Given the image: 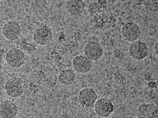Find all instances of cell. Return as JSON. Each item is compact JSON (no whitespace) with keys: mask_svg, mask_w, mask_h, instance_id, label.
I'll use <instances>...</instances> for the list:
<instances>
[{"mask_svg":"<svg viewBox=\"0 0 158 118\" xmlns=\"http://www.w3.org/2000/svg\"><path fill=\"white\" fill-rule=\"evenodd\" d=\"M117 18L111 12L97 14L90 19L91 28L93 30H107L115 25Z\"/></svg>","mask_w":158,"mask_h":118,"instance_id":"obj_1","label":"cell"},{"mask_svg":"<svg viewBox=\"0 0 158 118\" xmlns=\"http://www.w3.org/2000/svg\"><path fill=\"white\" fill-rule=\"evenodd\" d=\"M94 109L99 117L106 118L114 112L115 108L113 102L110 100L106 98H101L97 100L94 105Z\"/></svg>","mask_w":158,"mask_h":118,"instance_id":"obj_2","label":"cell"},{"mask_svg":"<svg viewBox=\"0 0 158 118\" xmlns=\"http://www.w3.org/2000/svg\"><path fill=\"white\" fill-rule=\"evenodd\" d=\"M97 100V93L93 88L85 87L79 92L78 100L80 104L83 108L94 107Z\"/></svg>","mask_w":158,"mask_h":118,"instance_id":"obj_3","label":"cell"},{"mask_svg":"<svg viewBox=\"0 0 158 118\" xmlns=\"http://www.w3.org/2000/svg\"><path fill=\"white\" fill-rule=\"evenodd\" d=\"M121 35L125 39L132 43L140 38L141 31L137 23L130 21L125 23L123 26Z\"/></svg>","mask_w":158,"mask_h":118,"instance_id":"obj_4","label":"cell"},{"mask_svg":"<svg viewBox=\"0 0 158 118\" xmlns=\"http://www.w3.org/2000/svg\"><path fill=\"white\" fill-rule=\"evenodd\" d=\"M84 53L85 56L92 62L97 61L102 56L104 49L102 45L98 42L90 40L85 45Z\"/></svg>","mask_w":158,"mask_h":118,"instance_id":"obj_5","label":"cell"},{"mask_svg":"<svg viewBox=\"0 0 158 118\" xmlns=\"http://www.w3.org/2000/svg\"><path fill=\"white\" fill-rule=\"evenodd\" d=\"M53 34L52 29L46 25L36 29L33 34L34 41L40 46L49 44L53 39Z\"/></svg>","mask_w":158,"mask_h":118,"instance_id":"obj_6","label":"cell"},{"mask_svg":"<svg viewBox=\"0 0 158 118\" xmlns=\"http://www.w3.org/2000/svg\"><path fill=\"white\" fill-rule=\"evenodd\" d=\"M129 53L132 58L136 60H142L148 55L149 49L147 43L141 40H136L130 45Z\"/></svg>","mask_w":158,"mask_h":118,"instance_id":"obj_7","label":"cell"},{"mask_svg":"<svg viewBox=\"0 0 158 118\" xmlns=\"http://www.w3.org/2000/svg\"><path fill=\"white\" fill-rule=\"evenodd\" d=\"M5 90L7 95L12 98H17L23 92V80L18 77H12L7 80L5 85Z\"/></svg>","mask_w":158,"mask_h":118,"instance_id":"obj_8","label":"cell"},{"mask_svg":"<svg viewBox=\"0 0 158 118\" xmlns=\"http://www.w3.org/2000/svg\"><path fill=\"white\" fill-rule=\"evenodd\" d=\"M6 60L7 64L11 67L19 68L24 64L25 55L21 50L17 48H13L6 53Z\"/></svg>","mask_w":158,"mask_h":118,"instance_id":"obj_9","label":"cell"},{"mask_svg":"<svg viewBox=\"0 0 158 118\" xmlns=\"http://www.w3.org/2000/svg\"><path fill=\"white\" fill-rule=\"evenodd\" d=\"M2 31L6 39L15 40L20 37L22 33V28L19 23L9 21L3 26Z\"/></svg>","mask_w":158,"mask_h":118,"instance_id":"obj_10","label":"cell"},{"mask_svg":"<svg viewBox=\"0 0 158 118\" xmlns=\"http://www.w3.org/2000/svg\"><path fill=\"white\" fill-rule=\"evenodd\" d=\"M72 64L75 71L80 74L87 73L93 67V62L85 55H81L74 58Z\"/></svg>","mask_w":158,"mask_h":118,"instance_id":"obj_11","label":"cell"},{"mask_svg":"<svg viewBox=\"0 0 158 118\" xmlns=\"http://www.w3.org/2000/svg\"><path fill=\"white\" fill-rule=\"evenodd\" d=\"M85 9V2L82 0H69L66 3V10L72 16H82Z\"/></svg>","mask_w":158,"mask_h":118,"instance_id":"obj_12","label":"cell"},{"mask_svg":"<svg viewBox=\"0 0 158 118\" xmlns=\"http://www.w3.org/2000/svg\"><path fill=\"white\" fill-rule=\"evenodd\" d=\"M18 113L17 105L11 101H5L0 104V116L1 118H14Z\"/></svg>","mask_w":158,"mask_h":118,"instance_id":"obj_13","label":"cell"},{"mask_svg":"<svg viewBox=\"0 0 158 118\" xmlns=\"http://www.w3.org/2000/svg\"><path fill=\"white\" fill-rule=\"evenodd\" d=\"M76 73L72 68L64 69L58 75L59 81L62 84L66 86H69L73 84L76 80Z\"/></svg>","mask_w":158,"mask_h":118,"instance_id":"obj_14","label":"cell"},{"mask_svg":"<svg viewBox=\"0 0 158 118\" xmlns=\"http://www.w3.org/2000/svg\"><path fill=\"white\" fill-rule=\"evenodd\" d=\"M108 2L106 0H99L97 2H93L89 6V12L91 17L97 14L105 12L107 8Z\"/></svg>","mask_w":158,"mask_h":118,"instance_id":"obj_15","label":"cell"},{"mask_svg":"<svg viewBox=\"0 0 158 118\" xmlns=\"http://www.w3.org/2000/svg\"><path fill=\"white\" fill-rule=\"evenodd\" d=\"M138 111L141 113V116H144L147 118H155V116L157 117L158 108L157 107H155L152 104H143L141 105Z\"/></svg>","mask_w":158,"mask_h":118,"instance_id":"obj_16","label":"cell"},{"mask_svg":"<svg viewBox=\"0 0 158 118\" xmlns=\"http://www.w3.org/2000/svg\"><path fill=\"white\" fill-rule=\"evenodd\" d=\"M158 42H157V43H156V45H155V53L156 54V55H158Z\"/></svg>","mask_w":158,"mask_h":118,"instance_id":"obj_17","label":"cell"},{"mask_svg":"<svg viewBox=\"0 0 158 118\" xmlns=\"http://www.w3.org/2000/svg\"><path fill=\"white\" fill-rule=\"evenodd\" d=\"M135 118H145V117H144V116H137V117H136Z\"/></svg>","mask_w":158,"mask_h":118,"instance_id":"obj_18","label":"cell"}]
</instances>
